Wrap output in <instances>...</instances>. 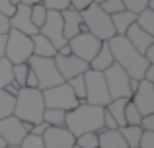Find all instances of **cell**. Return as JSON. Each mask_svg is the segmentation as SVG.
Returning a JSON list of instances; mask_svg holds the SVG:
<instances>
[{
    "label": "cell",
    "instance_id": "27",
    "mask_svg": "<svg viewBox=\"0 0 154 148\" xmlns=\"http://www.w3.org/2000/svg\"><path fill=\"white\" fill-rule=\"evenodd\" d=\"M64 119H66V111H63V109H45L43 111V121L49 127H64Z\"/></svg>",
    "mask_w": 154,
    "mask_h": 148
},
{
    "label": "cell",
    "instance_id": "44",
    "mask_svg": "<svg viewBox=\"0 0 154 148\" xmlns=\"http://www.w3.org/2000/svg\"><path fill=\"white\" fill-rule=\"evenodd\" d=\"M20 90H22V88H20L16 82H10V84H6V86H4V92H6V94H10V95H14V98L18 95Z\"/></svg>",
    "mask_w": 154,
    "mask_h": 148
},
{
    "label": "cell",
    "instance_id": "21",
    "mask_svg": "<svg viewBox=\"0 0 154 148\" xmlns=\"http://www.w3.org/2000/svg\"><path fill=\"white\" fill-rule=\"evenodd\" d=\"M137 22V14L129 10H123V12H117V14L111 16V23H113V29H115V35H125L127 29Z\"/></svg>",
    "mask_w": 154,
    "mask_h": 148
},
{
    "label": "cell",
    "instance_id": "39",
    "mask_svg": "<svg viewBox=\"0 0 154 148\" xmlns=\"http://www.w3.org/2000/svg\"><path fill=\"white\" fill-rule=\"evenodd\" d=\"M139 127L143 131H152V133H154V113L143 115V117H140V125Z\"/></svg>",
    "mask_w": 154,
    "mask_h": 148
},
{
    "label": "cell",
    "instance_id": "30",
    "mask_svg": "<svg viewBox=\"0 0 154 148\" xmlns=\"http://www.w3.org/2000/svg\"><path fill=\"white\" fill-rule=\"evenodd\" d=\"M29 72V65L27 62H20V65H12V76H14V82L20 88H26V76Z\"/></svg>",
    "mask_w": 154,
    "mask_h": 148
},
{
    "label": "cell",
    "instance_id": "26",
    "mask_svg": "<svg viewBox=\"0 0 154 148\" xmlns=\"http://www.w3.org/2000/svg\"><path fill=\"white\" fill-rule=\"evenodd\" d=\"M66 84L70 86V90H72V94L76 95V99H78L80 103H86V99H84L86 98V82H84V74L66 80Z\"/></svg>",
    "mask_w": 154,
    "mask_h": 148
},
{
    "label": "cell",
    "instance_id": "24",
    "mask_svg": "<svg viewBox=\"0 0 154 148\" xmlns=\"http://www.w3.org/2000/svg\"><path fill=\"white\" fill-rule=\"evenodd\" d=\"M123 137V140L127 142L129 148H139V140H140V134H143V129L139 125H125L121 129H117Z\"/></svg>",
    "mask_w": 154,
    "mask_h": 148
},
{
    "label": "cell",
    "instance_id": "19",
    "mask_svg": "<svg viewBox=\"0 0 154 148\" xmlns=\"http://www.w3.org/2000/svg\"><path fill=\"white\" fill-rule=\"evenodd\" d=\"M98 148H129L119 131L102 129L98 133Z\"/></svg>",
    "mask_w": 154,
    "mask_h": 148
},
{
    "label": "cell",
    "instance_id": "42",
    "mask_svg": "<svg viewBox=\"0 0 154 148\" xmlns=\"http://www.w3.org/2000/svg\"><path fill=\"white\" fill-rule=\"evenodd\" d=\"M14 10H16V8L12 6L8 0H0V14H4V16H8V18H10V16L14 14Z\"/></svg>",
    "mask_w": 154,
    "mask_h": 148
},
{
    "label": "cell",
    "instance_id": "43",
    "mask_svg": "<svg viewBox=\"0 0 154 148\" xmlns=\"http://www.w3.org/2000/svg\"><path fill=\"white\" fill-rule=\"evenodd\" d=\"M70 2V8H74V10H78V12H82L86 6H90L94 0H68Z\"/></svg>",
    "mask_w": 154,
    "mask_h": 148
},
{
    "label": "cell",
    "instance_id": "2",
    "mask_svg": "<svg viewBox=\"0 0 154 148\" xmlns=\"http://www.w3.org/2000/svg\"><path fill=\"white\" fill-rule=\"evenodd\" d=\"M64 127L72 133L74 138L84 133H100L103 129V107L78 103L74 109L66 111Z\"/></svg>",
    "mask_w": 154,
    "mask_h": 148
},
{
    "label": "cell",
    "instance_id": "41",
    "mask_svg": "<svg viewBox=\"0 0 154 148\" xmlns=\"http://www.w3.org/2000/svg\"><path fill=\"white\" fill-rule=\"evenodd\" d=\"M47 127H49V125H47L45 121H41V123H35V125H31V131H29L27 134H35V137H41V134L47 131Z\"/></svg>",
    "mask_w": 154,
    "mask_h": 148
},
{
    "label": "cell",
    "instance_id": "51",
    "mask_svg": "<svg viewBox=\"0 0 154 148\" xmlns=\"http://www.w3.org/2000/svg\"><path fill=\"white\" fill-rule=\"evenodd\" d=\"M4 146H6V142H4V138L0 137V148H4Z\"/></svg>",
    "mask_w": 154,
    "mask_h": 148
},
{
    "label": "cell",
    "instance_id": "47",
    "mask_svg": "<svg viewBox=\"0 0 154 148\" xmlns=\"http://www.w3.org/2000/svg\"><path fill=\"white\" fill-rule=\"evenodd\" d=\"M4 51H6V33H0V59L4 57Z\"/></svg>",
    "mask_w": 154,
    "mask_h": 148
},
{
    "label": "cell",
    "instance_id": "18",
    "mask_svg": "<svg viewBox=\"0 0 154 148\" xmlns=\"http://www.w3.org/2000/svg\"><path fill=\"white\" fill-rule=\"evenodd\" d=\"M125 37H127V41L131 43V45L135 47V49L139 51L140 55H143L150 45H154V35L146 33V31H143L139 26H137V23H133V26L127 29Z\"/></svg>",
    "mask_w": 154,
    "mask_h": 148
},
{
    "label": "cell",
    "instance_id": "45",
    "mask_svg": "<svg viewBox=\"0 0 154 148\" xmlns=\"http://www.w3.org/2000/svg\"><path fill=\"white\" fill-rule=\"evenodd\" d=\"M10 29V22H8V16L0 14V33H8Z\"/></svg>",
    "mask_w": 154,
    "mask_h": 148
},
{
    "label": "cell",
    "instance_id": "33",
    "mask_svg": "<svg viewBox=\"0 0 154 148\" xmlns=\"http://www.w3.org/2000/svg\"><path fill=\"white\" fill-rule=\"evenodd\" d=\"M140 117H143V115L139 113V109H137V107L133 105V101L129 99L127 105H125V125H140Z\"/></svg>",
    "mask_w": 154,
    "mask_h": 148
},
{
    "label": "cell",
    "instance_id": "50",
    "mask_svg": "<svg viewBox=\"0 0 154 148\" xmlns=\"http://www.w3.org/2000/svg\"><path fill=\"white\" fill-rule=\"evenodd\" d=\"M8 2H10V4H12V6H14V8H16V6H18V4H22V0H8Z\"/></svg>",
    "mask_w": 154,
    "mask_h": 148
},
{
    "label": "cell",
    "instance_id": "36",
    "mask_svg": "<svg viewBox=\"0 0 154 148\" xmlns=\"http://www.w3.org/2000/svg\"><path fill=\"white\" fill-rule=\"evenodd\" d=\"M22 148H45L43 146L41 137H35V134H26V138L22 140Z\"/></svg>",
    "mask_w": 154,
    "mask_h": 148
},
{
    "label": "cell",
    "instance_id": "40",
    "mask_svg": "<svg viewBox=\"0 0 154 148\" xmlns=\"http://www.w3.org/2000/svg\"><path fill=\"white\" fill-rule=\"evenodd\" d=\"M103 129H107V131H117L119 127H117V123H115V119L109 115V111L103 107Z\"/></svg>",
    "mask_w": 154,
    "mask_h": 148
},
{
    "label": "cell",
    "instance_id": "34",
    "mask_svg": "<svg viewBox=\"0 0 154 148\" xmlns=\"http://www.w3.org/2000/svg\"><path fill=\"white\" fill-rule=\"evenodd\" d=\"M100 8H102L107 16H113V14H117V12L125 10V6H123L121 0H103V2L100 4Z\"/></svg>",
    "mask_w": 154,
    "mask_h": 148
},
{
    "label": "cell",
    "instance_id": "7",
    "mask_svg": "<svg viewBox=\"0 0 154 148\" xmlns=\"http://www.w3.org/2000/svg\"><path fill=\"white\" fill-rule=\"evenodd\" d=\"M84 82H86V98H84L86 103L98 105V107H105L111 101V95H109L107 86H105L103 72L88 68L86 72H84Z\"/></svg>",
    "mask_w": 154,
    "mask_h": 148
},
{
    "label": "cell",
    "instance_id": "22",
    "mask_svg": "<svg viewBox=\"0 0 154 148\" xmlns=\"http://www.w3.org/2000/svg\"><path fill=\"white\" fill-rule=\"evenodd\" d=\"M31 43H33V57H45L53 59L57 55V49L53 47V43L47 37H43L41 33L31 35Z\"/></svg>",
    "mask_w": 154,
    "mask_h": 148
},
{
    "label": "cell",
    "instance_id": "9",
    "mask_svg": "<svg viewBox=\"0 0 154 148\" xmlns=\"http://www.w3.org/2000/svg\"><path fill=\"white\" fill-rule=\"evenodd\" d=\"M103 78H105V86H107V92L111 95V99H119V98L131 99V90H129L131 76L125 72L117 62H113L109 68L103 70Z\"/></svg>",
    "mask_w": 154,
    "mask_h": 148
},
{
    "label": "cell",
    "instance_id": "49",
    "mask_svg": "<svg viewBox=\"0 0 154 148\" xmlns=\"http://www.w3.org/2000/svg\"><path fill=\"white\" fill-rule=\"evenodd\" d=\"M37 2H43V0H22V4H27V6H33Z\"/></svg>",
    "mask_w": 154,
    "mask_h": 148
},
{
    "label": "cell",
    "instance_id": "11",
    "mask_svg": "<svg viewBox=\"0 0 154 148\" xmlns=\"http://www.w3.org/2000/svg\"><path fill=\"white\" fill-rule=\"evenodd\" d=\"M39 33L49 39L55 49H60L63 45L68 43L63 35V18H60V12H57V10H47L45 22L39 27Z\"/></svg>",
    "mask_w": 154,
    "mask_h": 148
},
{
    "label": "cell",
    "instance_id": "17",
    "mask_svg": "<svg viewBox=\"0 0 154 148\" xmlns=\"http://www.w3.org/2000/svg\"><path fill=\"white\" fill-rule=\"evenodd\" d=\"M60 18H63V35L64 39H72L78 33L86 31V26L82 23V18H80V12L74 10V8H66V10L60 12Z\"/></svg>",
    "mask_w": 154,
    "mask_h": 148
},
{
    "label": "cell",
    "instance_id": "52",
    "mask_svg": "<svg viewBox=\"0 0 154 148\" xmlns=\"http://www.w3.org/2000/svg\"><path fill=\"white\" fill-rule=\"evenodd\" d=\"M4 148H22V146H4Z\"/></svg>",
    "mask_w": 154,
    "mask_h": 148
},
{
    "label": "cell",
    "instance_id": "1",
    "mask_svg": "<svg viewBox=\"0 0 154 148\" xmlns=\"http://www.w3.org/2000/svg\"><path fill=\"white\" fill-rule=\"evenodd\" d=\"M107 45H109V49H111L113 62H117L131 78L143 80V74H144V70H146L148 62H146V59L127 41L125 35H113L107 41Z\"/></svg>",
    "mask_w": 154,
    "mask_h": 148
},
{
    "label": "cell",
    "instance_id": "12",
    "mask_svg": "<svg viewBox=\"0 0 154 148\" xmlns=\"http://www.w3.org/2000/svg\"><path fill=\"white\" fill-rule=\"evenodd\" d=\"M26 134H27L26 125L18 117L10 115V117L0 119V137L4 138L6 146H20L22 140L26 138Z\"/></svg>",
    "mask_w": 154,
    "mask_h": 148
},
{
    "label": "cell",
    "instance_id": "54",
    "mask_svg": "<svg viewBox=\"0 0 154 148\" xmlns=\"http://www.w3.org/2000/svg\"><path fill=\"white\" fill-rule=\"evenodd\" d=\"M72 148H78V146H72Z\"/></svg>",
    "mask_w": 154,
    "mask_h": 148
},
{
    "label": "cell",
    "instance_id": "8",
    "mask_svg": "<svg viewBox=\"0 0 154 148\" xmlns=\"http://www.w3.org/2000/svg\"><path fill=\"white\" fill-rule=\"evenodd\" d=\"M43 94V103H45V109H63V111H70L78 105V99L72 94L70 86L66 82L59 84V86L47 88L41 92Z\"/></svg>",
    "mask_w": 154,
    "mask_h": 148
},
{
    "label": "cell",
    "instance_id": "25",
    "mask_svg": "<svg viewBox=\"0 0 154 148\" xmlns=\"http://www.w3.org/2000/svg\"><path fill=\"white\" fill-rule=\"evenodd\" d=\"M135 23L143 31L154 35V10H150V8H144L143 12H139V14H137V22Z\"/></svg>",
    "mask_w": 154,
    "mask_h": 148
},
{
    "label": "cell",
    "instance_id": "29",
    "mask_svg": "<svg viewBox=\"0 0 154 148\" xmlns=\"http://www.w3.org/2000/svg\"><path fill=\"white\" fill-rule=\"evenodd\" d=\"M45 16H47V8L43 2H37L33 4V6H29V18H31V23H33L35 27H41L43 22H45Z\"/></svg>",
    "mask_w": 154,
    "mask_h": 148
},
{
    "label": "cell",
    "instance_id": "3",
    "mask_svg": "<svg viewBox=\"0 0 154 148\" xmlns=\"http://www.w3.org/2000/svg\"><path fill=\"white\" fill-rule=\"evenodd\" d=\"M43 111H45V103H43V94L37 88H22L16 95L14 103V117L20 121L35 125V123L43 121Z\"/></svg>",
    "mask_w": 154,
    "mask_h": 148
},
{
    "label": "cell",
    "instance_id": "23",
    "mask_svg": "<svg viewBox=\"0 0 154 148\" xmlns=\"http://www.w3.org/2000/svg\"><path fill=\"white\" fill-rule=\"evenodd\" d=\"M129 99L127 98H119V99H111V101L105 105V109L109 111V115H111L113 119H115L117 127H125V105H127Z\"/></svg>",
    "mask_w": 154,
    "mask_h": 148
},
{
    "label": "cell",
    "instance_id": "20",
    "mask_svg": "<svg viewBox=\"0 0 154 148\" xmlns=\"http://www.w3.org/2000/svg\"><path fill=\"white\" fill-rule=\"evenodd\" d=\"M88 65H90V68H92V70H98V72H103L105 68H109V66L113 65V55H111V49H109L107 41H103V43H102L100 51L96 53V57L92 59Z\"/></svg>",
    "mask_w": 154,
    "mask_h": 148
},
{
    "label": "cell",
    "instance_id": "35",
    "mask_svg": "<svg viewBox=\"0 0 154 148\" xmlns=\"http://www.w3.org/2000/svg\"><path fill=\"white\" fill-rule=\"evenodd\" d=\"M125 6V10L133 12V14H139L144 8H148V0H121Z\"/></svg>",
    "mask_w": 154,
    "mask_h": 148
},
{
    "label": "cell",
    "instance_id": "16",
    "mask_svg": "<svg viewBox=\"0 0 154 148\" xmlns=\"http://www.w3.org/2000/svg\"><path fill=\"white\" fill-rule=\"evenodd\" d=\"M8 22H10V29H16L20 31V33L23 35H35L39 33V29L31 23V18H29V6L27 4H18L14 10V14L8 18Z\"/></svg>",
    "mask_w": 154,
    "mask_h": 148
},
{
    "label": "cell",
    "instance_id": "4",
    "mask_svg": "<svg viewBox=\"0 0 154 148\" xmlns=\"http://www.w3.org/2000/svg\"><path fill=\"white\" fill-rule=\"evenodd\" d=\"M80 18H82V23L86 26V31L96 35L100 41H109L115 35V29H113V23H111V16L105 14L102 8H100V4L92 2L90 6H86L80 12Z\"/></svg>",
    "mask_w": 154,
    "mask_h": 148
},
{
    "label": "cell",
    "instance_id": "48",
    "mask_svg": "<svg viewBox=\"0 0 154 148\" xmlns=\"http://www.w3.org/2000/svg\"><path fill=\"white\" fill-rule=\"evenodd\" d=\"M137 88H139V80H137V78H131V80H129V90H131V95L137 92Z\"/></svg>",
    "mask_w": 154,
    "mask_h": 148
},
{
    "label": "cell",
    "instance_id": "37",
    "mask_svg": "<svg viewBox=\"0 0 154 148\" xmlns=\"http://www.w3.org/2000/svg\"><path fill=\"white\" fill-rule=\"evenodd\" d=\"M47 10H57V12H63L66 8H70V2L68 0H43Z\"/></svg>",
    "mask_w": 154,
    "mask_h": 148
},
{
    "label": "cell",
    "instance_id": "53",
    "mask_svg": "<svg viewBox=\"0 0 154 148\" xmlns=\"http://www.w3.org/2000/svg\"><path fill=\"white\" fill-rule=\"evenodd\" d=\"M94 2H96V4H102V2H103V0H94Z\"/></svg>",
    "mask_w": 154,
    "mask_h": 148
},
{
    "label": "cell",
    "instance_id": "28",
    "mask_svg": "<svg viewBox=\"0 0 154 148\" xmlns=\"http://www.w3.org/2000/svg\"><path fill=\"white\" fill-rule=\"evenodd\" d=\"M14 103H16L14 95H10L4 90H0V119L14 115Z\"/></svg>",
    "mask_w": 154,
    "mask_h": 148
},
{
    "label": "cell",
    "instance_id": "15",
    "mask_svg": "<svg viewBox=\"0 0 154 148\" xmlns=\"http://www.w3.org/2000/svg\"><path fill=\"white\" fill-rule=\"evenodd\" d=\"M41 140L45 148H72L74 137L66 127H47V131L41 134Z\"/></svg>",
    "mask_w": 154,
    "mask_h": 148
},
{
    "label": "cell",
    "instance_id": "14",
    "mask_svg": "<svg viewBox=\"0 0 154 148\" xmlns=\"http://www.w3.org/2000/svg\"><path fill=\"white\" fill-rule=\"evenodd\" d=\"M131 101L140 115L154 113V84L146 80H139V88L131 95Z\"/></svg>",
    "mask_w": 154,
    "mask_h": 148
},
{
    "label": "cell",
    "instance_id": "13",
    "mask_svg": "<svg viewBox=\"0 0 154 148\" xmlns=\"http://www.w3.org/2000/svg\"><path fill=\"white\" fill-rule=\"evenodd\" d=\"M53 61H55L57 70H59L60 76H63L64 82H66V80H70V78H74V76L84 74L88 68H90V65H88L86 61H82V59L74 57V55H68V57L55 55V57H53Z\"/></svg>",
    "mask_w": 154,
    "mask_h": 148
},
{
    "label": "cell",
    "instance_id": "38",
    "mask_svg": "<svg viewBox=\"0 0 154 148\" xmlns=\"http://www.w3.org/2000/svg\"><path fill=\"white\" fill-rule=\"evenodd\" d=\"M139 148H154V133L152 131H143L139 140Z\"/></svg>",
    "mask_w": 154,
    "mask_h": 148
},
{
    "label": "cell",
    "instance_id": "5",
    "mask_svg": "<svg viewBox=\"0 0 154 148\" xmlns=\"http://www.w3.org/2000/svg\"><path fill=\"white\" fill-rule=\"evenodd\" d=\"M27 65L29 68L33 70L35 78H37V88L39 90H47V88H53V86H59L63 84V76L59 74L57 70V65L53 59H45V57H33L31 55L27 59Z\"/></svg>",
    "mask_w": 154,
    "mask_h": 148
},
{
    "label": "cell",
    "instance_id": "32",
    "mask_svg": "<svg viewBox=\"0 0 154 148\" xmlns=\"http://www.w3.org/2000/svg\"><path fill=\"white\" fill-rule=\"evenodd\" d=\"M74 146L78 148H98V133H84L74 138Z\"/></svg>",
    "mask_w": 154,
    "mask_h": 148
},
{
    "label": "cell",
    "instance_id": "46",
    "mask_svg": "<svg viewBox=\"0 0 154 148\" xmlns=\"http://www.w3.org/2000/svg\"><path fill=\"white\" fill-rule=\"evenodd\" d=\"M143 80L154 84V65H148L146 66V70H144V74H143Z\"/></svg>",
    "mask_w": 154,
    "mask_h": 148
},
{
    "label": "cell",
    "instance_id": "6",
    "mask_svg": "<svg viewBox=\"0 0 154 148\" xmlns=\"http://www.w3.org/2000/svg\"><path fill=\"white\" fill-rule=\"evenodd\" d=\"M31 55H33V43L29 35H23L16 29H8L4 59H8L12 65H20V62H27Z\"/></svg>",
    "mask_w": 154,
    "mask_h": 148
},
{
    "label": "cell",
    "instance_id": "31",
    "mask_svg": "<svg viewBox=\"0 0 154 148\" xmlns=\"http://www.w3.org/2000/svg\"><path fill=\"white\" fill-rule=\"evenodd\" d=\"M14 82V76H12V62L8 59H0V90H4L6 84Z\"/></svg>",
    "mask_w": 154,
    "mask_h": 148
},
{
    "label": "cell",
    "instance_id": "10",
    "mask_svg": "<svg viewBox=\"0 0 154 148\" xmlns=\"http://www.w3.org/2000/svg\"><path fill=\"white\" fill-rule=\"evenodd\" d=\"M102 43H103V41H100L96 35L88 33V31H82V33H78L76 37L68 39L70 53L74 55V57L82 59V61H86V62H90L92 59L96 57V53L100 51Z\"/></svg>",
    "mask_w": 154,
    "mask_h": 148
}]
</instances>
